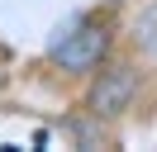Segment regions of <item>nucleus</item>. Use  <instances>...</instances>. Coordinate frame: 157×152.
<instances>
[{"label": "nucleus", "instance_id": "1", "mask_svg": "<svg viewBox=\"0 0 157 152\" xmlns=\"http://www.w3.org/2000/svg\"><path fill=\"white\" fill-rule=\"evenodd\" d=\"M109 52V24L105 19H81L52 43V62L62 71H95Z\"/></svg>", "mask_w": 157, "mask_h": 152}, {"label": "nucleus", "instance_id": "4", "mask_svg": "<svg viewBox=\"0 0 157 152\" xmlns=\"http://www.w3.org/2000/svg\"><path fill=\"white\" fill-rule=\"evenodd\" d=\"M105 5H119V0H105Z\"/></svg>", "mask_w": 157, "mask_h": 152}, {"label": "nucleus", "instance_id": "3", "mask_svg": "<svg viewBox=\"0 0 157 152\" xmlns=\"http://www.w3.org/2000/svg\"><path fill=\"white\" fill-rule=\"evenodd\" d=\"M138 48H143L147 57H157V0L138 14Z\"/></svg>", "mask_w": 157, "mask_h": 152}, {"label": "nucleus", "instance_id": "2", "mask_svg": "<svg viewBox=\"0 0 157 152\" xmlns=\"http://www.w3.org/2000/svg\"><path fill=\"white\" fill-rule=\"evenodd\" d=\"M133 95H138V71L133 66H109V71H100V81H95V90H90V114H124L128 104H133Z\"/></svg>", "mask_w": 157, "mask_h": 152}]
</instances>
